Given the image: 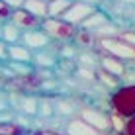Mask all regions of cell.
I'll use <instances>...</instances> for the list:
<instances>
[{"mask_svg": "<svg viewBox=\"0 0 135 135\" xmlns=\"http://www.w3.org/2000/svg\"><path fill=\"white\" fill-rule=\"evenodd\" d=\"M39 102L41 98H37L35 94H24L20 100V114L27 115V118H33V115L39 114Z\"/></svg>", "mask_w": 135, "mask_h": 135, "instance_id": "11", "label": "cell"}, {"mask_svg": "<svg viewBox=\"0 0 135 135\" xmlns=\"http://www.w3.org/2000/svg\"><path fill=\"white\" fill-rule=\"evenodd\" d=\"M6 2L10 4V8H12V10H20V8H24L26 0H6Z\"/></svg>", "mask_w": 135, "mask_h": 135, "instance_id": "31", "label": "cell"}, {"mask_svg": "<svg viewBox=\"0 0 135 135\" xmlns=\"http://www.w3.org/2000/svg\"><path fill=\"white\" fill-rule=\"evenodd\" d=\"M12 8H10V4L6 2V0H0V20L2 22H8L10 20V16H12Z\"/></svg>", "mask_w": 135, "mask_h": 135, "instance_id": "27", "label": "cell"}, {"mask_svg": "<svg viewBox=\"0 0 135 135\" xmlns=\"http://www.w3.org/2000/svg\"><path fill=\"white\" fill-rule=\"evenodd\" d=\"M51 37L45 33L41 27L37 30H30V31H24V37H22V43L26 47H30L31 51H41V49H47L51 45Z\"/></svg>", "mask_w": 135, "mask_h": 135, "instance_id": "7", "label": "cell"}, {"mask_svg": "<svg viewBox=\"0 0 135 135\" xmlns=\"http://www.w3.org/2000/svg\"><path fill=\"white\" fill-rule=\"evenodd\" d=\"M94 10H96L94 6H90V4L82 2V0H73L71 8H69L67 14L63 16V20H67L69 24H73L74 27H80V26L88 20V16H90Z\"/></svg>", "mask_w": 135, "mask_h": 135, "instance_id": "5", "label": "cell"}, {"mask_svg": "<svg viewBox=\"0 0 135 135\" xmlns=\"http://www.w3.org/2000/svg\"><path fill=\"white\" fill-rule=\"evenodd\" d=\"M26 129L22 125H18L16 122H8V123H0V135H24Z\"/></svg>", "mask_w": 135, "mask_h": 135, "instance_id": "23", "label": "cell"}, {"mask_svg": "<svg viewBox=\"0 0 135 135\" xmlns=\"http://www.w3.org/2000/svg\"><path fill=\"white\" fill-rule=\"evenodd\" d=\"M73 0H51L49 2V18H63L71 8Z\"/></svg>", "mask_w": 135, "mask_h": 135, "instance_id": "18", "label": "cell"}, {"mask_svg": "<svg viewBox=\"0 0 135 135\" xmlns=\"http://www.w3.org/2000/svg\"><path fill=\"white\" fill-rule=\"evenodd\" d=\"M118 2H122V4H135V0H118Z\"/></svg>", "mask_w": 135, "mask_h": 135, "instance_id": "34", "label": "cell"}, {"mask_svg": "<svg viewBox=\"0 0 135 135\" xmlns=\"http://www.w3.org/2000/svg\"><path fill=\"white\" fill-rule=\"evenodd\" d=\"M108 22H112L110 16H108L106 12H102L100 8H96V10L88 16V20H86L80 27H82V30H88V31H94V33H96V31H98L102 26H106Z\"/></svg>", "mask_w": 135, "mask_h": 135, "instance_id": "10", "label": "cell"}, {"mask_svg": "<svg viewBox=\"0 0 135 135\" xmlns=\"http://www.w3.org/2000/svg\"><path fill=\"white\" fill-rule=\"evenodd\" d=\"M96 78H98L106 88H110L112 92L118 90V88L122 86V78L115 76V74H112V73H108V71H104V69H100V67L96 69Z\"/></svg>", "mask_w": 135, "mask_h": 135, "instance_id": "16", "label": "cell"}, {"mask_svg": "<svg viewBox=\"0 0 135 135\" xmlns=\"http://www.w3.org/2000/svg\"><path fill=\"white\" fill-rule=\"evenodd\" d=\"M22 37H24V31L20 30L16 24L12 22H4V31H2V39L10 45H16V43H22Z\"/></svg>", "mask_w": 135, "mask_h": 135, "instance_id": "14", "label": "cell"}, {"mask_svg": "<svg viewBox=\"0 0 135 135\" xmlns=\"http://www.w3.org/2000/svg\"><path fill=\"white\" fill-rule=\"evenodd\" d=\"M55 108H57V114H59V115H73L74 112H76V108H74V102L65 100V98H61V100L55 102Z\"/></svg>", "mask_w": 135, "mask_h": 135, "instance_id": "22", "label": "cell"}, {"mask_svg": "<svg viewBox=\"0 0 135 135\" xmlns=\"http://www.w3.org/2000/svg\"><path fill=\"white\" fill-rule=\"evenodd\" d=\"M57 114V108H55V102L53 100H49V98H41L39 102V118H45V119H49V118H53V115Z\"/></svg>", "mask_w": 135, "mask_h": 135, "instance_id": "21", "label": "cell"}, {"mask_svg": "<svg viewBox=\"0 0 135 135\" xmlns=\"http://www.w3.org/2000/svg\"><path fill=\"white\" fill-rule=\"evenodd\" d=\"M115 135H125V133H123V131H122V133H115Z\"/></svg>", "mask_w": 135, "mask_h": 135, "instance_id": "36", "label": "cell"}, {"mask_svg": "<svg viewBox=\"0 0 135 135\" xmlns=\"http://www.w3.org/2000/svg\"><path fill=\"white\" fill-rule=\"evenodd\" d=\"M96 47L102 53L114 55V57L122 59L127 65H135V45H131L129 41L122 39V37H98L96 41Z\"/></svg>", "mask_w": 135, "mask_h": 135, "instance_id": "1", "label": "cell"}, {"mask_svg": "<svg viewBox=\"0 0 135 135\" xmlns=\"http://www.w3.org/2000/svg\"><path fill=\"white\" fill-rule=\"evenodd\" d=\"M24 8L41 20L49 18V2H45V0H26Z\"/></svg>", "mask_w": 135, "mask_h": 135, "instance_id": "15", "label": "cell"}, {"mask_svg": "<svg viewBox=\"0 0 135 135\" xmlns=\"http://www.w3.org/2000/svg\"><path fill=\"white\" fill-rule=\"evenodd\" d=\"M133 84H135V67L127 65V71L122 76V86H133Z\"/></svg>", "mask_w": 135, "mask_h": 135, "instance_id": "25", "label": "cell"}, {"mask_svg": "<svg viewBox=\"0 0 135 135\" xmlns=\"http://www.w3.org/2000/svg\"><path fill=\"white\" fill-rule=\"evenodd\" d=\"M80 118L88 122L92 127H96L100 133H108L112 131V118L110 114H104L102 110H96V108H82L80 110Z\"/></svg>", "mask_w": 135, "mask_h": 135, "instance_id": "4", "label": "cell"}, {"mask_svg": "<svg viewBox=\"0 0 135 135\" xmlns=\"http://www.w3.org/2000/svg\"><path fill=\"white\" fill-rule=\"evenodd\" d=\"M96 41H98V37H96L94 31H88V30L78 27L76 37H74V43H76V45H80V47H94Z\"/></svg>", "mask_w": 135, "mask_h": 135, "instance_id": "17", "label": "cell"}, {"mask_svg": "<svg viewBox=\"0 0 135 135\" xmlns=\"http://www.w3.org/2000/svg\"><path fill=\"white\" fill-rule=\"evenodd\" d=\"M8 69L14 76H31L33 74V65L30 63H16V61H10L8 63Z\"/></svg>", "mask_w": 135, "mask_h": 135, "instance_id": "20", "label": "cell"}, {"mask_svg": "<svg viewBox=\"0 0 135 135\" xmlns=\"http://www.w3.org/2000/svg\"><path fill=\"white\" fill-rule=\"evenodd\" d=\"M82 2H86V4H90V6H94V8H98V4H100V0H82Z\"/></svg>", "mask_w": 135, "mask_h": 135, "instance_id": "33", "label": "cell"}, {"mask_svg": "<svg viewBox=\"0 0 135 135\" xmlns=\"http://www.w3.org/2000/svg\"><path fill=\"white\" fill-rule=\"evenodd\" d=\"M45 2H51V0H45Z\"/></svg>", "mask_w": 135, "mask_h": 135, "instance_id": "37", "label": "cell"}, {"mask_svg": "<svg viewBox=\"0 0 135 135\" xmlns=\"http://www.w3.org/2000/svg\"><path fill=\"white\" fill-rule=\"evenodd\" d=\"M122 39H125V41H129L131 45H135V30H127V31H122Z\"/></svg>", "mask_w": 135, "mask_h": 135, "instance_id": "30", "label": "cell"}, {"mask_svg": "<svg viewBox=\"0 0 135 135\" xmlns=\"http://www.w3.org/2000/svg\"><path fill=\"white\" fill-rule=\"evenodd\" d=\"M10 94L8 92H4V90H0V114L2 112H8L10 110Z\"/></svg>", "mask_w": 135, "mask_h": 135, "instance_id": "28", "label": "cell"}, {"mask_svg": "<svg viewBox=\"0 0 135 135\" xmlns=\"http://www.w3.org/2000/svg\"><path fill=\"white\" fill-rule=\"evenodd\" d=\"M122 35V31L118 30V26L114 22H108L106 26H102L98 31H96V37H118Z\"/></svg>", "mask_w": 135, "mask_h": 135, "instance_id": "24", "label": "cell"}, {"mask_svg": "<svg viewBox=\"0 0 135 135\" xmlns=\"http://www.w3.org/2000/svg\"><path fill=\"white\" fill-rule=\"evenodd\" d=\"M112 112L119 114L122 118H135V84L133 86H119L110 96Z\"/></svg>", "mask_w": 135, "mask_h": 135, "instance_id": "2", "label": "cell"}, {"mask_svg": "<svg viewBox=\"0 0 135 135\" xmlns=\"http://www.w3.org/2000/svg\"><path fill=\"white\" fill-rule=\"evenodd\" d=\"M12 24H16L18 27H20L22 31H30V30H37V27H41V24H43V20L41 18L33 16L31 12H27L26 8H20V10H14L10 20Z\"/></svg>", "mask_w": 135, "mask_h": 135, "instance_id": "6", "label": "cell"}, {"mask_svg": "<svg viewBox=\"0 0 135 135\" xmlns=\"http://www.w3.org/2000/svg\"><path fill=\"white\" fill-rule=\"evenodd\" d=\"M65 133L67 135H104L100 133L96 127H92L88 122H84L82 118H71L65 125Z\"/></svg>", "mask_w": 135, "mask_h": 135, "instance_id": "8", "label": "cell"}, {"mask_svg": "<svg viewBox=\"0 0 135 135\" xmlns=\"http://www.w3.org/2000/svg\"><path fill=\"white\" fill-rule=\"evenodd\" d=\"M2 31H4V22L0 20V39H2Z\"/></svg>", "mask_w": 135, "mask_h": 135, "instance_id": "35", "label": "cell"}, {"mask_svg": "<svg viewBox=\"0 0 135 135\" xmlns=\"http://www.w3.org/2000/svg\"><path fill=\"white\" fill-rule=\"evenodd\" d=\"M10 61H16V63H30V65H33V51H31L30 47H26L24 43L10 45Z\"/></svg>", "mask_w": 135, "mask_h": 135, "instance_id": "12", "label": "cell"}, {"mask_svg": "<svg viewBox=\"0 0 135 135\" xmlns=\"http://www.w3.org/2000/svg\"><path fill=\"white\" fill-rule=\"evenodd\" d=\"M2 63H10V43L0 39V65Z\"/></svg>", "mask_w": 135, "mask_h": 135, "instance_id": "26", "label": "cell"}, {"mask_svg": "<svg viewBox=\"0 0 135 135\" xmlns=\"http://www.w3.org/2000/svg\"><path fill=\"white\" fill-rule=\"evenodd\" d=\"M100 69H104V71H108V73H112V74H115V76L122 78L123 73L127 71V63H123L122 59L114 57V55L102 53L100 55Z\"/></svg>", "mask_w": 135, "mask_h": 135, "instance_id": "9", "label": "cell"}, {"mask_svg": "<svg viewBox=\"0 0 135 135\" xmlns=\"http://www.w3.org/2000/svg\"><path fill=\"white\" fill-rule=\"evenodd\" d=\"M123 133H125V135H135V118H129L127 122H125Z\"/></svg>", "mask_w": 135, "mask_h": 135, "instance_id": "29", "label": "cell"}, {"mask_svg": "<svg viewBox=\"0 0 135 135\" xmlns=\"http://www.w3.org/2000/svg\"><path fill=\"white\" fill-rule=\"evenodd\" d=\"M78 63H80V67H86L88 69H98L100 67V55H96L92 49H84L78 53Z\"/></svg>", "mask_w": 135, "mask_h": 135, "instance_id": "19", "label": "cell"}, {"mask_svg": "<svg viewBox=\"0 0 135 135\" xmlns=\"http://www.w3.org/2000/svg\"><path fill=\"white\" fill-rule=\"evenodd\" d=\"M35 135H63V133L55 131V129H41V131H37ZM65 135H67V133H65Z\"/></svg>", "mask_w": 135, "mask_h": 135, "instance_id": "32", "label": "cell"}, {"mask_svg": "<svg viewBox=\"0 0 135 135\" xmlns=\"http://www.w3.org/2000/svg\"><path fill=\"white\" fill-rule=\"evenodd\" d=\"M33 65L37 69H55V65H57V55L51 53V51H37L33 55Z\"/></svg>", "mask_w": 135, "mask_h": 135, "instance_id": "13", "label": "cell"}, {"mask_svg": "<svg viewBox=\"0 0 135 135\" xmlns=\"http://www.w3.org/2000/svg\"><path fill=\"white\" fill-rule=\"evenodd\" d=\"M41 30L57 43H71L76 37L78 27H74L63 18H45L43 24H41Z\"/></svg>", "mask_w": 135, "mask_h": 135, "instance_id": "3", "label": "cell"}]
</instances>
